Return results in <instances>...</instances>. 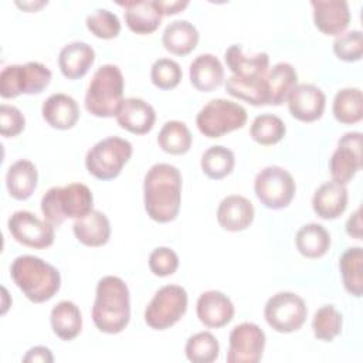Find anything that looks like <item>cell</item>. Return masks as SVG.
<instances>
[{"label": "cell", "instance_id": "cell-1", "mask_svg": "<svg viewBox=\"0 0 363 363\" xmlns=\"http://www.w3.org/2000/svg\"><path fill=\"white\" fill-rule=\"evenodd\" d=\"M143 203L147 216L157 223L173 221L182 203V174L169 163H156L143 179Z\"/></svg>", "mask_w": 363, "mask_h": 363}, {"label": "cell", "instance_id": "cell-2", "mask_svg": "<svg viewBox=\"0 0 363 363\" xmlns=\"http://www.w3.org/2000/svg\"><path fill=\"white\" fill-rule=\"evenodd\" d=\"M130 319V296L125 281L115 275L102 277L95 289L92 305L94 325L104 333L122 332Z\"/></svg>", "mask_w": 363, "mask_h": 363}, {"label": "cell", "instance_id": "cell-3", "mask_svg": "<svg viewBox=\"0 0 363 363\" xmlns=\"http://www.w3.org/2000/svg\"><path fill=\"white\" fill-rule=\"evenodd\" d=\"M10 275L18 289L34 303L50 301L61 286L60 271L35 255H18L10 265Z\"/></svg>", "mask_w": 363, "mask_h": 363}, {"label": "cell", "instance_id": "cell-4", "mask_svg": "<svg viewBox=\"0 0 363 363\" xmlns=\"http://www.w3.org/2000/svg\"><path fill=\"white\" fill-rule=\"evenodd\" d=\"M94 196L84 183H69L54 186L41 197V211L44 220L52 225H60L65 218H82L94 208Z\"/></svg>", "mask_w": 363, "mask_h": 363}, {"label": "cell", "instance_id": "cell-5", "mask_svg": "<svg viewBox=\"0 0 363 363\" xmlns=\"http://www.w3.org/2000/svg\"><path fill=\"white\" fill-rule=\"evenodd\" d=\"M125 79L115 64L101 65L92 75L85 92V109L98 118L115 116L123 101Z\"/></svg>", "mask_w": 363, "mask_h": 363}, {"label": "cell", "instance_id": "cell-6", "mask_svg": "<svg viewBox=\"0 0 363 363\" xmlns=\"http://www.w3.org/2000/svg\"><path fill=\"white\" fill-rule=\"evenodd\" d=\"M133 153V146L128 139L108 136L98 140L85 156L86 170L99 180L115 179Z\"/></svg>", "mask_w": 363, "mask_h": 363}, {"label": "cell", "instance_id": "cell-7", "mask_svg": "<svg viewBox=\"0 0 363 363\" xmlns=\"http://www.w3.org/2000/svg\"><path fill=\"white\" fill-rule=\"evenodd\" d=\"M247 122V111L242 105L230 99L217 98L208 101L197 113L196 125L204 136L210 139L240 129Z\"/></svg>", "mask_w": 363, "mask_h": 363}, {"label": "cell", "instance_id": "cell-8", "mask_svg": "<svg viewBox=\"0 0 363 363\" xmlns=\"http://www.w3.org/2000/svg\"><path fill=\"white\" fill-rule=\"evenodd\" d=\"M51 77L48 67L38 61L7 65L0 72V95L9 99L21 94H40L48 86Z\"/></svg>", "mask_w": 363, "mask_h": 363}, {"label": "cell", "instance_id": "cell-9", "mask_svg": "<svg viewBox=\"0 0 363 363\" xmlns=\"http://www.w3.org/2000/svg\"><path fill=\"white\" fill-rule=\"evenodd\" d=\"M189 296L183 286L169 284L159 288L145 308V322L155 330H164L182 319Z\"/></svg>", "mask_w": 363, "mask_h": 363}, {"label": "cell", "instance_id": "cell-10", "mask_svg": "<svg viewBox=\"0 0 363 363\" xmlns=\"http://www.w3.org/2000/svg\"><path fill=\"white\" fill-rule=\"evenodd\" d=\"M296 184L292 174L277 164L261 169L254 180V191L258 200L272 210L288 207L295 196Z\"/></svg>", "mask_w": 363, "mask_h": 363}, {"label": "cell", "instance_id": "cell-11", "mask_svg": "<svg viewBox=\"0 0 363 363\" xmlns=\"http://www.w3.org/2000/svg\"><path fill=\"white\" fill-rule=\"evenodd\" d=\"M308 316L305 301L295 292L281 291L268 298L264 306L267 323L279 333L296 332L302 328Z\"/></svg>", "mask_w": 363, "mask_h": 363}, {"label": "cell", "instance_id": "cell-12", "mask_svg": "<svg viewBox=\"0 0 363 363\" xmlns=\"http://www.w3.org/2000/svg\"><path fill=\"white\" fill-rule=\"evenodd\" d=\"M11 237L30 248H47L52 245L55 238L54 225L47 220H40L35 214L27 210L14 211L7 221Z\"/></svg>", "mask_w": 363, "mask_h": 363}, {"label": "cell", "instance_id": "cell-13", "mask_svg": "<svg viewBox=\"0 0 363 363\" xmlns=\"http://www.w3.org/2000/svg\"><path fill=\"white\" fill-rule=\"evenodd\" d=\"M265 347L264 330L252 322H242L234 326L228 336V363H257L261 360Z\"/></svg>", "mask_w": 363, "mask_h": 363}, {"label": "cell", "instance_id": "cell-14", "mask_svg": "<svg viewBox=\"0 0 363 363\" xmlns=\"http://www.w3.org/2000/svg\"><path fill=\"white\" fill-rule=\"evenodd\" d=\"M362 169V133L346 132L339 140L329 159V172L332 180L347 184Z\"/></svg>", "mask_w": 363, "mask_h": 363}, {"label": "cell", "instance_id": "cell-15", "mask_svg": "<svg viewBox=\"0 0 363 363\" xmlns=\"http://www.w3.org/2000/svg\"><path fill=\"white\" fill-rule=\"evenodd\" d=\"M286 101L291 115L301 122L318 121L326 106L323 91L313 84H296Z\"/></svg>", "mask_w": 363, "mask_h": 363}, {"label": "cell", "instance_id": "cell-16", "mask_svg": "<svg viewBox=\"0 0 363 363\" xmlns=\"http://www.w3.org/2000/svg\"><path fill=\"white\" fill-rule=\"evenodd\" d=\"M313 23L326 35L342 34L350 23V9L346 0H312Z\"/></svg>", "mask_w": 363, "mask_h": 363}, {"label": "cell", "instance_id": "cell-17", "mask_svg": "<svg viewBox=\"0 0 363 363\" xmlns=\"http://www.w3.org/2000/svg\"><path fill=\"white\" fill-rule=\"evenodd\" d=\"M199 320L207 328H223L234 318V305L221 291L203 292L196 303Z\"/></svg>", "mask_w": 363, "mask_h": 363}, {"label": "cell", "instance_id": "cell-18", "mask_svg": "<svg viewBox=\"0 0 363 363\" xmlns=\"http://www.w3.org/2000/svg\"><path fill=\"white\" fill-rule=\"evenodd\" d=\"M121 128L135 135L147 133L156 121L155 108L142 98H125L115 115Z\"/></svg>", "mask_w": 363, "mask_h": 363}, {"label": "cell", "instance_id": "cell-19", "mask_svg": "<svg viewBox=\"0 0 363 363\" xmlns=\"http://www.w3.org/2000/svg\"><path fill=\"white\" fill-rule=\"evenodd\" d=\"M252 203L240 194H230L224 197L217 207V221L227 231H242L254 220Z\"/></svg>", "mask_w": 363, "mask_h": 363}, {"label": "cell", "instance_id": "cell-20", "mask_svg": "<svg viewBox=\"0 0 363 363\" xmlns=\"http://www.w3.org/2000/svg\"><path fill=\"white\" fill-rule=\"evenodd\" d=\"M125 9V23L136 34H150L157 30L163 18L156 0L118 1Z\"/></svg>", "mask_w": 363, "mask_h": 363}, {"label": "cell", "instance_id": "cell-21", "mask_svg": "<svg viewBox=\"0 0 363 363\" xmlns=\"http://www.w3.org/2000/svg\"><path fill=\"white\" fill-rule=\"evenodd\" d=\"M41 115L51 128L65 130L74 128L78 122L79 106L72 96L57 92L43 102Z\"/></svg>", "mask_w": 363, "mask_h": 363}, {"label": "cell", "instance_id": "cell-22", "mask_svg": "<svg viewBox=\"0 0 363 363\" xmlns=\"http://www.w3.org/2000/svg\"><path fill=\"white\" fill-rule=\"evenodd\" d=\"M347 189L345 184L333 180L322 183L313 193L312 208L315 214L323 220L337 218L347 206Z\"/></svg>", "mask_w": 363, "mask_h": 363}, {"label": "cell", "instance_id": "cell-23", "mask_svg": "<svg viewBox=\"0 0 363 363\" xmlns=\"http://www.w3.org/2000/svg\"><path fill=\"white\" fill-rule=\"evenodd\" d=\"M95 61L94 48L84 41L65 44L58 54V67L68 79L82 78Z\"/></svg>", "mask_w": 363, "mask_h": 363}, {"label": "cell", "instance_id": "cell-24", "mask_svg": "<svg viewBox=\"0 0 363 363\" xmlns=\"http://www.w3.org/2000/svg\"><path fill=\"white\" fill-rule=\"evenodd\" d=\"M224 60L234 77L251 79L265 77L268 72L269 57L267 52L245 55L240 44L230 45L224 52Z\"/></svg>", "mask_w": 363, "mask_h": 363}, {"label": "cell", "instance_id": "cell-25", "mask_svg": "<svg viewBox=\"0 0 363 363\" xmlns=\"http://www.w3.org/2000/svg\"><path fill=\"white\" fill-rule=\"evenodd\" d=\"M191 85L201 92H211L218 88L224 79V68L221 61L213 54L197 55L189 68Z\"/></svg>", "mask_w": 363, "mask_h": 363}, {"label": "cell", "instance_id": "cell-26", "mask_svg": "<svg viewBox=\"0 0 363 363\" xmlns=\"http://www.w3.org/2000/svg\"><path fill=\"white\" fill-rule=\"evenodd\" d=\"M72 231L77 240L84 245L101 247L111 238V223L102 211L92 210L85 217L74 221Z\"/></svg>", "mask_w": 363, "mask_h": 363}, {"label": "cell", "instance_id": "cell-27", "mask_svg": "<svg viewBox=\"0 0 363 363\" xmlns=\"http://www.w3.org/2000/svg\"><path fill=\"white\" fill-rule=\"evenodd\" d=\"M38 172L33 162L18 159L10 164L6 173V187L16 200H27L35 190Z\"/></svg>", "mask_w": 363, "mask_h": 363}, {"label": "cell", "instance_id": "cell-28", "mask_svg": "<svg viewBox=\"0 0 363 363\" xmlns=\"http://www.w3.org/2000/svg\"><path fill=\"white\" fill-rule=\"evenodd\" d=\"M199 30L189 20L170 21L162 34L163 47L174 55L190 54L199 43Z\"/></svg>", "mask_w": 363, "mask_h": 363}, {"label": "cell", "instance_id": "cell-29", "mask_svg": "<svg viewBox=\"0 0 363 363\" xmlns=\"http://www.w3.org/2000/svg\"><path fill=\"white\" fill-rule=\"evenodd\" d=\"M52 332L62 340L75 339L82 329V315L72 301H60L50 313Z\"/></svg>", "mask_w": 363, "mask_h": 363}, {"label": "cell", "instance_id": "cell-30", "mask_svg": "<svg viewBox=\"0 0 363 363\" xmlns=\"http://www.w3.org/2000/svg\"><path fill=\"white\" fill-rule=\"evenodd\" d=\"M225 91L231 96L242 99L255 106L269 105V91L267 84V75L251 78V79H244V78L231 75L225 81Z\"/></svg>", "mask_w": 363, "mask_h": 363}, {"label": "cell", "instance_id": "cell-31", "mask_svg": "<svg viewBox=\"0 0 363 363\" xmlns=\"http://www.w3.org/2000/svg\"><path fill=\"white\" fill-rule=\"evenodd\" d=\"M298 251L306 258H320L330 247V234L318 223L302 225L295 235Z\"/></svg>", "mask_w": 363, "mask_h": 363}, {"label": "cell", "instance_id": "cell-32", "mask_svg": "<svg viewBox=\"0 0 363 363\" xmlns=\"http://www.w3.org/2000/svg\"><path fill=\"white\" fill-rule=\"evenodd\" d=\"M267 84L269 91V105H281L298 84V72L292 64L278 62L267 72Z\"/></svg>", "mask_w": 363, "mask_h": 363}, {"label": "cell", "instance_id": "cell-33", "mask_svg": "<svg viewBox=\"0 0 363 363\" xmlns=\"http://www.w3.org/2000/svg\"><path fill=\"white\" fill-rule=\"evenodd\" d=\"M332 112L337 122L345 125L357 123L363 118V96L360 88H342L336 92Z\"/></svg>", "mask_w": 363, "mask_h": 363}, {"label": "cell", "instance_id": "cell-34", "mask_svg": "<svg viewBox=\"0 0 363 363\" xmlns=\"http://www.w3.org/2000/svg\"><path fill=\"white\" fill-rule=\"evenodd\" d=\"M363 248L349 247L339 259V268L345 289L356 298L363 294Z\"/></svg>", "mask_w": 363, "mask_h": 363}, {"label": "cell", "instance_id": "cell-35", "mask_svg": "<svg viewBox=\"0 0 363 363\" xmlns=\"http://www.w3.org/2000/svg\"><path fill=\"white\" fill-rule=\"evenodd\" d=\"M193 136L187 125L182 121H167L159 130L157 143L163 152L170 155H184L190 150Z\"/></svg>", "mask_w": 363, "mask_h": 363}, {"label": "cell", "instance_id": "cell-36", "mask_svg": "<svg viewBox=\"0 0 363 363\" xmlns=\"http://www.w3.org/2000/svg\"><path fill=\"white\" fill-rule=\"evenodd\" d=\"M235 164V157L231 149L223 145L210 146L203 155L200 160V166L203 173L213 180H220L228 176Z\"/></svg>", "mask_w": 363, "mask_h": 363}, {"label": "cell", "instance_id": "cell-37", "mask_svg": "<svg viewBox=\"0 0 363 363\" xmlns=\"http://www.w3.org/2000/svg\"><path fill=\"white\" fill-rule=\"evenodd\" d=\"M285 133L286 126L284 121L274 113H261L255 116L250 126V136L264 146L278 143Z\"/></svg>", "mask_w": 363, "mask_h": 363}, {"label": "cell", "instance_id": "cell-38", "mask_svg": "<svg viewBox=\"0 0 363 363\" xmlns=\"http://www.w3.org/2000/svg\"><path fill=\"white\" fill-rule=\"evenodd\" d=\"M184 353L193 363H211L218 357L220 345L213 333L203 330L187 339Z\"/></svg>", "mask_w": 363, "mask_h": 363}, {"label": "cell", "instance_id": "cell-39", "mask_svg": "<svg viewBox=\"0 0 363 363\" xmlns=\"http://www.w3.org/2000/svg\"><path fill=\"white\" fill-rule=\"evenodd\" d=\"M342 313L333 305L320 306L312 319V329L316 339L332 342L342 332Z\"/></svg>", "mask_w": 363, "mask_h": 363}, {"label": "cell", "instance_id": "cell-40", "mask_svg": "<svg viewBox=\"0 0 363 363\" xmlns=\"http://www.w3.org/2000/svg\"><path fill=\"white\" fill-rule=\"evenodd\" d=\"M88 30L98 38L111 40L121 31V21L118 16L108 9H96L85 18Z\"/></svg>", "mask_w": 363, "mask_h": 363}, {"label": "cell", "instance_id": "cell-41", "mask_svg": "<svg viewBox=\"0 0 363 363\" xmlns=\"http://www.w3.org/2000/svg\"><path fill=\"white\" fill-rule=\"evenodd\" d=\"M183 71L172 58H159L150 67V79L159 89H172L179 85Z\"/></svg>", "mask_w": 363, "mask_h": 363}, {"label": "cell", "instance_id": "cell-42", "mask_svg": "<svg viewBox=\"0 0 363 363\" xmlns=\"http://www.w3.org/2000/svg\"><path fill=\"white\" fill-rule=\"evenodd\" d=\"M333 52L346 62L359 61L363 52V35L360 30H350L336 35L333 41Z\"/></svg>", "mask_w": 363, "mask_h": 363}, {"label": "cell", "instance_id": "cell-43", "mask_svg": "<svg viewBox=\"0 0 363 363\" xmlns=\"http://www.w3.org/2000/svg\"><path fill=\"white\" fill-rule=\"evenodd\" d=\"M149 268L157 277H167L179 268V257L169 247H157L149 255Z\"/></svg>", "mask_w": 363, "mask_h": 363}, {"label": "cell", "instance_id": "cell-44", "mask_svg": "<svg viewBox=\"0 0 363 363\" xmlns=\"http://www.w3.org/2000/svg\"><path fill=\"white\" fill-rule=\"evenodd\" d=\"M26 118L23 112L7 104H1L0 106V133L6 138H13L20 135L24 130Z\"/></svg>", "mask_w": 363, "mask_h": 363}, {"label": "cell", "instance_id": "cell-45", "mask_svg": "<svg viewBox=\"0 0 363 363\" xmlns=\"http://www.w3.org/2000/svg\"><path fill=\"white\" fill-rule=\"evenodd\" d=\"M24 363H52L54 362V356L51 353V350L45 346H34L31 349L27 350L26 356L23 357Z\"/></svg>", "mask_w": 363, "mask_h": 363}, {"label": "cell", "instance_id": "cell-46", "mask_svg": "<svg viewBox=\"0 0 363 363\" xmlns=\"http://www.w3.org/2000/svg\"><path fill=\"white\" fill-rule=\"evenodd\" d=\"M156 4L163 16H172L189 6V0H156Z\"/></svg>", "mask_w": 363, "mask_h": 363}, {"label": "cell", "instance_id": "cell-47", "mask_svg": "<svg viewBox=\"0 0 363 363\" xmlns=\"http://www.w3.org/2000/svg\"><path fill=\"white\" fill-rule=\"evenodd\" d=\"M360 213H362V210L359 207L350 214V217L346 221V233L350 237L356 238V240L362 238V217H360Z\"/></svg>", "mask_w": 363, "mask_h": 363}, {"label": "cell", "instance_id": "cell-48", "mask_svg": "<svg viewBox=\"0 0 363 363\" xmlns=\"http://www.w3.org/2000/svg\"><path fill=\"white\" fill-rule=\"evenodd\" d=\"M16 4L18 6V7H21V9H24V10H28V11H35V10H38L40 7H43V6H45L47 4V1H30V3H26V1H23V3H20V1H16Z\"/></svg>", "mask_w": 363, "mask_h": 363}]
</instances>
